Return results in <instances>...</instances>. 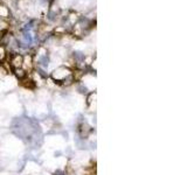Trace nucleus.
Instances as JSON below:
<instances>
[{
    "label": "nucleus",
    "mask_w": 187,
    "mask_h": 175,
    "mask_svg": "<svg viewBox=\"0 0 187 175\" xmlns=\"http://www.w3.org/2000/svg\"><path fill=\"white\" fill-rule=\"evenodd\" d=\"M10 14V11L8 8L6 7V6H0V16H2V18H6V16H8Z\"/></svg>",
    "instance_id": "nucleus-3"
},
{
    "label": "nucleus",
    "mask_w": 187,
    "mask_h": 175,
    "mask_svg": "<svg viewBox=\"0 0 187 175\" xmlns=\"http://www.w3.org/2000/svg\"><path fill=\"white\" fill-rule=\"evenodd\" d=\"M6 57H7V52H6V48L2 46V44H0V64H2L5 62Z\"/></svg>",
    "instance_id": "nucleus-2"
},
{
    "label": "nucleus",
    "mask_w": 187,
    "mask_h": 175,
    "mask_svg": "<svg viewBox=\"0 0 187 175\" xmlns=\"http://www.w3.org/2000/svg\"><path fill=\"white\" fill-rule=\"evenodd\" d=\"M13 73L15 74V76L19 78L20 81H22L25 77H27L28 76V74L22 68H16V69H13Z\"/></svg>",
    "instance_id": "nucleus-1"
}]
</instances>
